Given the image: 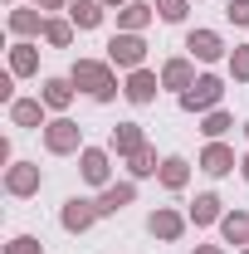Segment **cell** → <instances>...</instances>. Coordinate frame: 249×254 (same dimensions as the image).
<instances>
[{"label":"cell","mask_w":249,"mask_h":254,"mask_svg":"<svg viewBox=\"0 0 249 254\" xmlns=\"http://www.w3.org/2000/svg\"><path fill=\"white\" fill-rule=\"evenodd\" d=\"M68 78H73L78 93H88L93 103H113L118 98V73H113V64H103V59H78L68 68Z\"/></svg>","instance_id":"6da1fadb"},{"label":"cell","mask_w":249,"mask_h":254,"mask_svg":"<svg viewBox=\"0 0 249 254\" xmlns=\"http://www.w3.org/2000/svg\"><path fill=\"white\" fill-rule=\"evenodd\" d=\"M220 98H225V83H220L215 73H200L186 93H181V108H186V113H215Z\"/></svg>","instance_id":"7a4b0ae2"},{"label":"cell","mask_w":249,"mask_h":254,"mask_svg":"<svg viewBox=\"0 0 249 254\" xmlns=\"http://www.w3.org/2000/svg\"><path fill=\"white\" fill-rule=\"evenodd\" d=\"M98 220H103V210H98V200H88V195H68L63 210H59V225L68 235H83V230H93Z\"/></svg>","instance_id":"3957f363"},{"label":"cell","mask_w":249,"mask_h":254,"mask_svg":"<svg viewBox=\"0 0 249 254\" xmlns=\"http://www.w3.org/2000/svg\"><path fill=\"white\" fill-rule=\"evenodd\" d=\"M44 147H49L54 157H68V152H83V127L73 123V118H54V123L44 127Z\"/></svg>","instance_id":"277c9868"},{"label":"cell","mask_w":249,"mask_h":254,"mask_svg":"<svg viewBox=\"0 0 249 254\" xmlns=\"http://www.w3.org/2000/svg\"><path fill=\"white\" fill-rule=\"evenodd\" d=\"M142 59H147V39L142 34H113L108 39V64H118V68H142Z\"/></svg>","instance_id":"5b68a950"},{"label":"cell","mask_w":249,"mask_h":254,"mask_svg":"<svg viewBox=\"0 0 249 254\" xmlns=\"http://www.w3.org/2000/svg\"><path fill=\"white\" fill-rule=\"evenodd\" d=\"M39 181H44V171H39L34 161H10V166H5V190H10V195H20V200L34 195Z\"/></svg>","instance_id":"8992f818"},{"label":"cell","mask_w":249,"mask_h":254,"mask_svg":"<svg viewBox=\"0 0 249 254\" xmlns=\"http://www.w3.org/2000/svg\"><path fill=\"white\" fill-rule=\"evenodd\" d=\"M156 93H161V78H156L152 68H132V73H127V83H123V98H127V103L147 108Z\"/></svg>","instance_id":"52a82bcc"},{"label":"cell","mask_w":249,"mask_h":254,"mask_svg":"<svg viewBox=\"0 0 249 254\" xmlns=\"http://www.w3.org/2000/svg\"><path fill=\"white\" fill-rule=\"evenodd\" d=\"M78 171L88 186H108V171H113V152L108 147H83L78 152Z\"/></svg>","instance_id":"ba28073f"},{"label":"cell","mask_w":249,"mask_h":254,"mask_svg":"<svg viewBox=\"0 0 249 254\" xmlns=\"http://www.w3.org/2000/svg\"><path fill=\"white\" fill-rule=\"evenodd\" d=\"M147 230H152V240H166V245H171V240H181V235H186V215H181V210L156 205L152 215H147Z\"/></svg>","instance_id":"9c48e42d"},{"label":"cell","mask_w":249,"mask_h":254,"mask_svg":"<svg viewBox=\"0 0 249 254\" xmlns=\"http://www.w3.org/2000/svg\"><path fill=\"white\" fill-rule=\"evenodd\" d=\"M142 147H147L142 123H118V127H113V137H108V152H118V157H137Z\"/></svg>","instance_id":"30bf717a"},{"label":"cell","mask_w":249,"mask_h":254,"mask_svg":"<svg viewBox=\"0 0 249 254\" xmlns=\"http://www.w3.org/2000/svg\"><path fill=\"white\" fill-rule=\"evenodd\" d=\"M186 49H190V59L215 64L220 54H225V39H220L215 30H190V34H186Z\"/></svg>","instance_id":"8fae6325"},{"label":"cell","mask_w":249,"mask_h":254,"mask_svg":"<svg viewBox=\"0 0 249 254\" xmlns=\"http://www.w3.org/2000/svg\"><path fill=\"white\" fill-rule=\"evenodd\" d=\"M190 83H195V68H190V59H186V54H176V59H166V64H161V88H176V98H181Z\"/></svg>","instance_id":"7c38bea8"},{"label":"cell","mask_w":249,"mask_h":254,"mask_svg":"<svg viewBox=\"0 0 249 254\" xmlns=\"http://www.w3.org/2000/svg\"><path fill=\"white\" fill-rule=\"evenodd\" d=\"M44 113H49L44 98H15V103H10V123L15 127H49Z\"/></svg>","instance_id":"4fadbf2b"},{"label":"cell","mask_w":249,"mask_h":254,"mask_svg":"<svg viewBox=\"0 0 249 254\" xmlns=\"http://www.w3.org/2000/svg\"><path fill=\"white\" fill-rule=\"evenodd\" d=\"M235 166H240V161H235V152H230L225 142H210V147L200 152V171H205V176H230Z\"/></svg>","instance_id":"5bb4252c"},{"label":"cell","mask_w":249,"mask_h":254,"mask_svg":"<svg viewBox=\"0 0 249 254\" xmlns=\"http://www.w3.org/2000/svg\"><path fill=\"white\" fill-rule=\"evenodd\" d=\"M152 5H142V0H132V5H123V10H118V30L123 34H142L147 30V25H152Z\"/></svg>","instance_id":"9a60e30c"},{"label":"cell","mask_w":249,"mask_h":254,"mask_svg":"<svg viewBox=\"0 0 249 254\" xmlns=\"http://www.w3.org/2000/svg\"><path fill=\"white\" fill-rule=\"evenodd\" d=\"M10 73H15V78H25V73H39V44H30V39L10 44Z\"/></svg>","instance_id":"2e32d148"},{"label":"cell","mask_w":249,"mask_h":254,"mask_svg":"<svg viewBox=\"0 0 249 254\" xmlns=\"http://www.w3.org/2000/svg\"><path fill=\"white\" fill-rule=\"evenodd\" d=\"M137 200V186L132 181H118V186H103V195H98V210L103 215H118L123 205H132Z\"/></svg>","instance_id":"e0dca14e"},{"label":"cell","mask_w":249,"mask_h":254,"mask_svg":"<svg viewBox=\"0 0 249 254\" xmlns=\"http://www.w3.org/2000/svg\"><path fill=\"white\" fill-rule=\"evenodd\" d=\"M215 220H225L220 195H215V190H200V195L190 200V225H215Z\"/></svg>","instance_id":"ac0fdd59"},{"label":"cell","mask_w":249,"mask_h":254,"mask_svg":"<svg viewBox=\"0 0 249 254\" xmlns=\"http://www.w3.org/2000/svg\"><path fill=\"white\" fill-rule=\"evenodd\" d=\"M156 181H161L166 190H181V186L190 181V161H186V157H161V171H156Z\"/></svg>","instance_id":"d6986e66"},{"label":"cell","mask_w":249,"mask_h":254,"mask_svg":"<svg viewBox=\"0 0 249 254\" xmlns=\"http://www.w3.org/2000/svg\"><path fill=\"white\" fill-rule=\"evenodd\" d=\"M39 98H44V108H54V113H63V108L73 103V78H44V88H39Z\"/></svg>","instance_id":"ffe728a7"},{"label":"cell","mask_w":249,"mask_h":254,"mask_svg":"<svg viewBox=\"0 0 249 254\" xmlns=\"http://www.w3.org/2000/svg\"><path fill=\"white\" fill-rule=\"evenodd\" d=\"M103 10H108L103 0H73V5H68V20H73L78 30H98V25H103Z\"/></svg>","instance_id":"44dd1931"},{"label":"cell","mask_w":249,"mask_h":254,"mask_svg":"<svg viewBox=\"0 0 249 254\" xmlns=\"http://www.w3.org/2000/svg\"><path fill=\"white\" fill-rule=\"evenodd\" d=\"M10 34H20V39L44 34V15L39 10H10Z\"/></svg>","instance_id":"7402d4cb"},{"label":"cell","mask_w":249,"mask_h":254,"mask_svg":"<svg viewBox=\"0 0 249 254\" xmlns=\"http://www.w3.org/2000/svg\"><path fill=\"white\" fill-rule=\"evenodd\" d=\"M44 44H54V49H68L73 44V20H54V15H44V34H39Z\"/></svg>","instance_id":"603a6c76"},{"label":"cell","mask_w":249,"mask_h":254,"mask_svg":"<svg viewBox=\"0 0 249 254\" xmlns=\"http://www.w3.org/2000/svg\"><path fill=\"white\" fill-rule=\"evenodd\" d=\"M220 235H225V245H249V215L245 210H230L220 220Z\"/></svg>","instance_id":"cb8c5ba5"},{"label":"cell","mask_w":249,"mask_h":254,"mask_svg":"<svg viewBox=\"0 0 249 254\" xmlns=\"http://www.w3.org/2000/svg\"><path fill=\"white\" fill-rule=\"evenodd\" d=\"M152 10L161 15V20H166V25H181L190 5H186V0H152Z\"/></svg>","instance_id":"d4e9b609"},{"label":"cell","mask_w":249,"mask_h":254,"mask_svg":"<svg viewBox=\"0 0 249 254\" xmlns=\"http://www.w3.org/2000/svg\"><path fill=\"white\" fill-rule=\"evenodd\" d=\"M230 127H235V123H230V113H220V108H215V113H205V123H200V132H205L210 142H220V137H225Z\"/></svg>","instance_id":"484cf974"},{"label":"cell","mask_w":249,"mask_h":254,"mask_svg":"<svg viewBox=\"0 0 249 254\" xmlns=\"http://www.w3.org/2000/svg\"><path fill=\"white\" fill-rule=\"evenodd\" d=\"M127 161H132V176H156V171H161V161H156L152 147H142L137 157H127Z\"/></svg>","instance_id":"4316f807"},{"label":"cell","mask_w":249,"mask_h":254,"mask_svg":"<svg viewBox=\"0 0 249 254\" xmlns=\"http://www.w3.org/2000/svg\"><path fill=\"white\" fill-rule=\"evenodd\" d=\"M230 73H235L240 83H249V44H235V49H230Z\"/></svg>","instance_id":"83f0119b"},{"label":"cell","mask_w":249,"mask_h":254,"mask_svg":"<svg viewBox=\"0 0 249 254\" xmlns=\"http://www.w3.org/2000/svg\"><path fill=\"white\" fill-rule=\"evenodd\" d=\"M5 254H44V250H39V240H34V235H15V240L5 245Z\"/></svg>","instance_id":"f1b7e54d"},{"label":"cell","mask_w":249,"mask_h":254,"mask_svg":"<svg viewBox=\"0 0 249 254\" xmlns=\"http://www.w3.org/2000/svg\"><path fill=\"white\" fill-rule=\"evenodd\" d=\"M230 25H240V30H249V0H230Z\"/></svg>","instance_id":"f546056e"},{"label":"cell","mask_w":249,"mask_h":254,"mask_svg":"<svg viewBox=\"0 0 249 254\" xmlns=\"http://www.w3.org/2000/svg\"><path fill=\"white\" fill-rule=\"evenodd\" d=\"M0 103H15V73H0Z\"/></svg>","instance_id":"4dcf8cb0"},{"label":"cell","mask_w":249,"mask_h":254,"mask_svg":"<svg viewBox=\"0 0 249 254\" xmlns=\"http://www.w3.org/2000/svg\"><path fill=\"white\" fill-rule=\"evenodd\" d=\"M34 10H68L63 0H34Z\"/></svg>","instance_id":"1f68e13d"},{"label":"cell","mask_w":249,"mask_h":254,"mask_svg":"<svg viewBox=\"0 0 249 254\" xmlns=\"http://www.w3.org/2000/svg\"><path fill=\"white\" fill-rule=\"evenodd\" d=\"M190 254H225V250H220V245H195Z\"/></svg>","instance_id":"d6a6232c"},{"label":"cell","mask_w":249,"mask_h":254,"mask_svg":"<svg viewBox=\"0 0 249 254\" xmlns=\"http://www.w3.org/2000/svg\"><path fill=\"white\" fill-rule=\"evenodd\" d=\"M240 176H245V181H249V152H245V157H240Z\"/></svg>","instance_id":"836d02e7"},{"label":"cell","mask_w":249,"mask_h":254,"mask_svg":"<svg viewBox=\"0 0 249 254\" xmlns=\"http://www.w3.org/2000/svg\"><path fill=\"white\" fill-rule=\"evenodd\" d=\"M103 5H118V10H123V5H132V0H103Z\"/></svg>","instance_id":"e575fe53"},{"label":"cell","mask_w":249,"mask_h":254,"mask_svg":"<svg viewBox=\"0 0 249 254\" xmlns=\"http://www.w3.org/2000/svg\"><path fill=\"white\" fill-rule=\"evenodd\" d=\"M240 254H249V245H245V250H240Z\"/></svg>","instance_id":"d590c367"},{"label":"cell","mask_w":249,"mask_h":254,"mask_svg":"<svg viewBox=\"0 0 249 254\" xmlns=\"http://www.w3.org/2000/svg\"><path fill=\"white\" fill-rule=\"evenodd\" d=\"M245 137H249V123H245Z\"/></svg>","instance_id":"8d00e7d4"}]
</instances>
